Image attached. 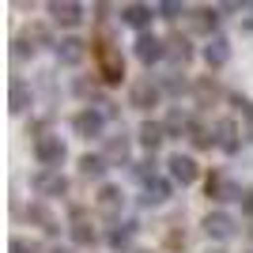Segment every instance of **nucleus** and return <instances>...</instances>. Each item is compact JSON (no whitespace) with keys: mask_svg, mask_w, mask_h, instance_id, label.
Returning a JSON list of instances; mask_svg holds the SVG:
<instances>
[{"mask_svg":"<svg viewBox=\"0 0 253 253\" xmlns=\"http://www.w3.org/2000/svg\"><path fill=\"white\" fill-rule=\"evenodd\" d=\"M148 19H151L148 4H125V8H121V23H128V27H144Z\"/></svg>","mask_w":253,"mask_h":253,"instance_id":"412c9836","label":"nucleus"},{"mask_svg":"<svg viewBox=\"0 0 253 253\" xmlns=\"http://www.w3.org/2000/svg\"><path fill=\"white\" fill-rule=\"evenodd\" d=\"M193 95H197V106H208V102H215V98H219V84H215V80H197V84H193Z\"/></svg>","mask_w":253,"mask_h":253,"instance_id":"5701e85b","label":"nucleus"},{"mask_svg":"<svg viewBox=\"0 0 253 253\" xmlns=\"http://www.w3.org/2000/svg\"><path fill=\"white\" fill-rule=\"evenodd\" d=\"M208 253H223V250H208Z\"/></svg>","mask_w":253,"mask_h":253,"instance_id":"f704fd0d","label":"nucleus"},{"mask_svg":"<svg viewBox=\"0 0 253 253\" xmlns=\"http://www.w3.org/2000/svg\"><path fill=\"white\" fill-rule=\"evenodd\" d=\"M204 61H208L211 68H223V64L231 61V42H227L223 34H215V38H208V45H204Z\"/></svg>","mask_w":253,"mask_h":253,"instance_id":"ddd939ff","label":"nucleus"},{"mask_svg":"<svg viewBox=\"0 0 253 253\" xmlns=\"http://www.w3.org/2000/svg\"><path fill=\"white\" fill-rule=\"evenodd\" d=\"M159 11H163L167 19H174V15L181 11V4H174V0H163V4H159Z\"/></svg>","mask_w":253,"mask_h":253,"instance_id":"cd10ccee","label":"nucleus"},{"mask_svg":"<svg viewBox=\"0 0 253 253\" xmlns=\"http://www.w3.org/2000/svg\"><path fill=\"white\" fill-rule=\"evenodd\" d=\"M11 253H38V246H27L23 238H11Z\"/></svg>","mask_w":253,"mask_h":253,"instance_id":"c85d7f7f","label":"nucleus"},{"mask_svg":"<svg viewBox=\"0 0 253 253\" xmlns=\"http://www.w3.org/2000/svg\"><path fill=\"white\" fill-rule=\"evenodd\" d=\"M8 106H11V114H23L31 106V87L23 84L19 76H11V84H8Z\"/></svg>","mask_w":253,"mask_h":253,"instance_id":"2eb2a0df","label":"nucleus"},{"mask_svg":"<svg viewBox=\"0 0 253 253\" xmlns=\"http://www.w3.org/2000/svg\"><path fill=\"white\" fill-rule=\"evenodd\" d=\"M98 76H102L106 84H121L125 80V57L117 49H110V45H98Z\"/></svg>","mask_w":253,"mask_h":253,"instance_id":"f257e3e1","label":"nucleus"},{"mask_svg":"<svg viewBox=\"0 0 253 253\" xmlns=\"http://www.w3.org/2000/svg\"><path fill=\"white\" fill-rule=\"evenodd\" d=\"M163 140H167V128L159 125V121H144V125H140V144L148 151H155Z\"/></svg>","mask_w":253,"mask_h":253,"instance_id":"a211bd4d","label":"nucleus"},{"mask_svg":"<svg viewBox=\"0 0 253 253\" xmlns=\"http://www.w3.org/2000/svg\"><path fill=\"white\" fill-rule=\"evenodd\" d=\"M136 57H140V64H155L159 57H167V42L155 38V34H140L136 38Z\"/></svg>","mask_w":253,"mask_h":253,"instance_id":"423d86ee","label":"nucleus"},{"mask_svg":"<svg viewBox=\"0 0 253 253\" xmlns=\"http://www.w3.org/2000/svg\"><path fill=\"white\" fill-rule=\"evenodd\" d=\"M167 91H174V95H178V91H185V80H178V76H170V80H167Z\"/></svg>","mask_w":253,"mask_h":253,"instance_id":"7c9ffc66","label":"nucleus"},{"mask_svg":"<svg viewBox=\"0 0 253 253\" xmlns=\"http://www.w3.org/2000/svg\"><path fill=\"white\" fill-rule=\"evenodd\" d=\"M167 246H170V250H178V246H185V234L170 231V234H167Z\"/></svg>","mask_w":253,"mask_h":253,"instance_id":"c756f323","label":"nucleus"},{"mask_svg":"<svg viewBox=\"0 0 253 253\" xmlns=\"http://www.w3.org/2000/svg\"><path fill=\"white\" fill-rule=\"evenodd\" d=\"M49 253H72V250H49Z\"/></svg>","mask_w":253,"mask_h":253,"instance_id":"72a5a7b5","label":"nucleus"},{"mask_svg":"<svg viewBox=\"0 0 253 253\" xmlns=\"http://www.w3.org/2000/svg\"><path fill=\"white\" fill-rule=\"evenodd\" d=\"M215 144L223 151H238V125H234L231 117H223L219 125H215Z\"/></svg>","mask_w":253,"mask_h":253,"instance_id":"dca6fc26","label":"nucleus"},{"mask_svg":"<svg viewBox=\"0 0 253 253\" xmlns=\"http://www.w3.org/2000/svg\"><path fill=\"white\" fill-rule=\"evenodd\" d=\"M49 15H53V23H61V27H80L84 23V8L80 4H72V0H53L49 4Z\"/></svg>","mask_w":253,"mask_h":253,"instance_id":"0eeeda50","label":"nucleus"},{"mask_svg":"<svg viewBox=\"0 0 253 253\" xmlns=\"http://www.w3.org/2000/svg\"><path fill=\"white\" fill-rule=\"evenodd\" d=\"M167 167H170V178H174V181H181V185L197 181V163H193L189 155H181V151H178V155H170V163H167Z\"/></svg>","mask_w":253,"mask_h":253,"instance_id":"f8f14e48","label":"nucleus"},{"mask_svg":"<svg viewBox=\"0 0 253 253\" xmlns=\"http://www.w3.org/2000/svg\"><path fill=\"white\" fill-rule=\"evenodd\" d=\"M34 193L38 197H64L68 193V178H64L61 170H42V174H34Z\"/></svg>","mask_w":253,"mask_h":253,"instance_id":"20e7f679","label":"nucleus"},{"mask_svg":"<svg viewBox=\"0 0 253 253\" xmlns=\"http://www.w3.org/2000/svg\"><path fill=\"white\" fill-rule=\"evenodd\" d=\"M106 167H110V163H106V155H84V159H80V170H84L87 178H102Z\"/></svg>","mask_w":253,"mask_h":253,"instance_id":"393cba45","label":"nucleus"},{"mask_svg":"<svg viewBox=\"0 0 253 253\" xmlns=\"http://www.w3.org/2000/svg\"><path fill=\"white\" fill-rule=\"evenodd\" d=\"M53 49H57L61 64H80L87 57V42H80V38H61V42H53Z\"/></svg>","mask_w":253,"mask_h":253,"instance_id":"6e6552de","label":"nucleus"},{"mask_svg":"<svg viewBox=\"0 0 253 253\" xmlns=\"http://www.w3.org/2000/svg\"><path fill=\"white\" fill-rule=\"evenodd\" d=\"M208 197L211 201H242V189H238L234 181H227L223 174H211L208 178Z\"/></svg>","mask_w":253,"mask_h":253,"instance_id":"9d476101","label":"nucleus"},{"mask_svg":"<svg viewBox=\"0 0 253 253\" xmlns=\"http://www.w3.org/2000/svg\"><path fill=\"white\" fill-rule=\"evenodd\" d=\"M72 128L87 140L98 136V132H102V114H98V110H80V114L72 117Z\"/></svg>","mask_w":253,"mask_h":253,"instance_id":"9b49d317","label":"nucleus"},{"mask_svg":"<svg viewBox=\"0 0 253 253\" xmlns=\"http://www.w3.org/2000/svg\"><path fill=\"white\" fill-rule=\"evenodd\" d=\"M163 128H167V136H178V132H189L193 128V117L181 114V110H170L167 121H163Z\"/></svg>","mask_w":253,"mask_h":253,"instance_id":"4be33fe9","label":"nucleus"},{"mask_svg":"<svg viewBox=\"0 0 253 253\" xmlns=\"http://www.w3.org/2000/svg\"><path fill=\"white\" fill-rule=\"evenodd\" d=\"M170 197V185L163 178H151L148 185H144V204H163Z\"/></svg>","mask_w":253,"mask_h":253,"instance_id":"b1692460","label":"nucleus"},{"mask_svg":"<svg viewBox=\"0 0 253 253\" xmlns=\"http://www.w3.org/2000/svg\"><path fill=\"white\" fill-rule=\"evenodd\" d=\"M95 204H98V211H102V215H110V219H114L117 211H121V204H125V193L117 189V185H102V189H98V197H95Z\"/></svg>","mask_w":253,"mask_h":253,"instance_id":"1a4fd4ad","label":"nucleus"},{"mask_svg":"<svg viewBox=\"0 0 253 253\" xmlns=\"http://www.w3.org/2000/svg\"><path fill=\"white\" fill-rule=\"evenodd\" d=\"M193 27H197V31H211V27H215V11H211V8L193 11Z\"/></svg>","mask_w":253,"mask_h":253,"instance_id":"bb28decb","label":"nucleus"},{"mask_svg":"<svg viewBox=\"0 0 253 253\" xmlns=\"http://www.w3.org/2000/svg\"><path fill=\"white\" fill-rule=\"evenodd\" d=\"M128 159H132V148H128L125 136H114L106 144V163H110V167H125Z\"/></svg>","mask_w":253,"mask_h":253,"instance_id":"f3484780","label":"nucleus"},{"mask_svg":"<svg viewBox=\"0 0 253 253\" xmlns=\"http://www.w3.org/2000/svg\"><path fill=\"white\" fill-rule=\"evenodd\" d=\"M246 136L253 140V106H250V110H246Z\"/></svg>","mask_w":253,"mask_h":253,"instance_id":"473e14b6","label":"nucleus"},{"mask_svg":"<svg viewBox=\"0 0 253 253\" xmlns=\"http://www.w3.org/2000/svg\"><path fill=\"white\" fill-rule=\"evenodd\" d=\"M27 219L38 223L45 234H57V219H53V211L45 208V204H31V208H27Z\"/></svg>","mask_w":253,"mask_h":253,"instance_id":"aec40b11","label":"nucleus"},{"mask_svg":"<svg viewBox=\"0 0 253 253\" xmlns=\"http://www.w3.org/2000/svg\"><path fill=\"white\" fill-rule=\"evenodd\" d=\"M167 57L174 64H185L193 57V49H189V38H181V34H170L167 38Z\"/></svg>","mask_w":253,"mask_h":253,"instance_id":"6ab92c4d","label":"nucleus"},{"mask_svg":"<svg viewBox=\"0 0 253 253\" xmlns=\"http://www.w3.org/2000/svg\"><path fill=\"white\" fill-rule=\"evenodd\" d=\"M242 211H246V215H253V189L242 193Z\"/></svg>","mask_w":253,"mask_h":253,"instance_id":"2f4dec72","label":"nucleus"},{"mask_svg":"<svg viewBox=\"0 0 253 253\" xmlns=\"http://www.w3.org/2000/svg\"><path fill=\"white\" fill-rule=\"evenodd\" d=\"M72 242L76 246H95V227L87 223L84 208H72Z\"/></svg>","mask_w":253,"mask_h":253,"instance_id":"4468645a","label":"nucleus"},{"mask_svg":"<svg viewBox=\"0 0 253 253\" xmlns=\"http://www.w3.org/2000/svg\"><path fill=\"white\" fill-rule=\"evenodd\" d=\"M250 234H253V231H250Z\"/></svg>","mask_w":253,"mask_h":253,"instance_id":"c9c22d12","label":"nucleus"},{"mask_svg":"<svg viewBox=\"0 0 253 253\" xmlns=\"http://www.w3.org/2000/svg\"><path fill=\"white\" fill-rule=\"evenodd\" d=\"M132 231H136L132 223H125V227H114V231H110V246H114V250H128V246H132Z\"/></svg>","mask_w":253,"mask_h":253,"instance_id":"a878e982","label":"nucleus"},{"mask_svg":"<svg viewBox=\"0 0 253 253\" xmlns=\"http://www.w3.org/2000/svg\"><path fill=\"white\" fill-rule=\"evenodd\" d=\"M204 231H208V238H215V242H227V238L238 234V223H234V215H227V211H208V215H204Z\"/></svg>","mask_w":253,"mask_h":253,"instance_id":"7ed1b4c3","label":"nucleus"},{"mask_svg":"<svg viewBox=\"0 0 253 253\" xmlns=\"http://www.w3.org/2000/svg\"><path fill=\"white\" fill-rule=\"evenodd\" d=\"M34 159H38L45 170H53V167L64 159V140L53 136V132H42V136L34 140Z\"/></svg>","mask_w":253,"mask_h":253,"instance_id":"f03ea898","label":"nucleus"},{"mask_svg":"<svg viewBox=\"0 0 253 253\" xmlns=\"http://www.w3.org/2000/svg\"><path fill=\"white\" fill-rule=\"evenodd\" d=\"M159 84H151V80H136V84L128 87V106H136V110H151V106L159 102Z\"/></svg>","mask_w":253,"mask_h":253,"instance_id":"39448f33","label":"nucleus"}]
</instances>
